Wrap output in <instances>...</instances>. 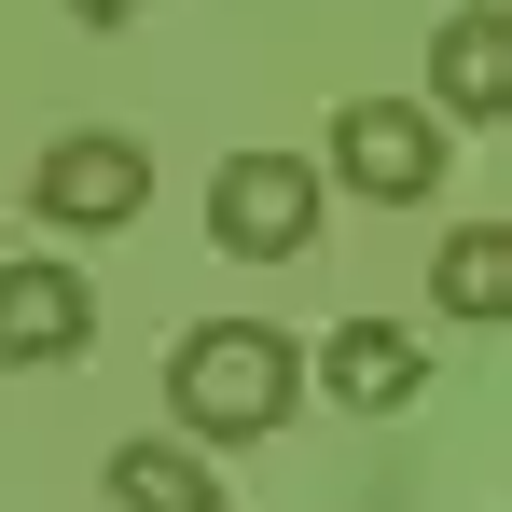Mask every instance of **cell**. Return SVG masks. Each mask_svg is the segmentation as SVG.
I'll return each instance as SVG.
<instances>
[{"mask_svg": "<svg viewBox=\"0 0 512 512\" xmlns=\"http://www.w3.org/2000/svg\"><path fill=\"white\" fill-rule=\"evenodd\" d=\"M429 97H443V125H499L512 111V0H457V14H443Z\"/></svg>", "mask_w": 512, "mask_h": 512, "instance_id": "obj_6", "label": "cell"}, {"mask_svg": "<svg viewBox=\"0 0 512 512\" xmlns=\"http://www.w3.org/2000/svg\"><path fill=\"white\" fill-rule=\"evenodd\" d=\"M333 180L360 208H429L443 194V111L429 97H346L333 111Z\"/></svg>", "mask_w": 512, "mask_h": 512, "instance_id": "obj_4", "label": "cell"}, {"mask_svg": "<svg viewBox=\"0 0 512 512\" xmlns=\"http://www.w3.org/2000/svg\"><path fill=\"white\" fill-rule=\"evenodd\" d=\"M97 346V291L84 263H0V374H56Z\"/></svg>", "mask_w": 512, "mask_h": 512, "instance_id": "obj_5", "label": "cell"}, {"mask_svg": "<svg viewBox=\"0 0 512 512\" xmlns=\"http://www.w3.org/2000/svg\"><path fill=\"white\" fill-rule=\"evenodd\" d=\"M111 512H222V471H208V443H111Z\"/></svg>", "mask_w": 512, "mask_h": 512, "instance_id": "obj_9", "label": "cell"}, {"mask_svg": "<svg viewBox=\"0 0 512 512\" xmlns=\"http://www.w3.org/2000/svg\"><path fill=\"white\" fill-rule=\"evenodd\" d=\"M319 388H333L346 416H402L429 388V346L402 333V319H333V346H319Z\"/></svg>", "mask_w": 512, "mask_h": 512, "instance_id": "obj_7", "label": "cell"}, {"mask_svg": "<svg viewBox=\"0 0 512 512\" xmlns=\"http://www.w3.org/2000/svg\"><path fill=\"white\" fill-rule=\"evenodd\" d=\"M70 28H125V14H153V0H56Z\"/></svg>", "mask_w": 512, "mask_h": 512, "instance_id": "obj_10", "label": "cell"}, {"mask_svg": "<svg viewBox=\"0 0 512 512\" xmlns=\"http://www.w3.org/2000/svg\"><path fill=\"white\" fill-rule=\"evenodd\" d=\"M319 208H333V180L305 167V153H222L208 167V250L291 263V250H319Z\"/></svg>", "mask_w": 512, "mask_h": 512, "instance_id": "obj_2", "label": "cell"}, {"mask_svg": "<svg viewBox=\"0 0 512 512\" xmlns=\"http://www.w3.org/2000/svg\"><path fill=\"white\" fill-rule=\"evenodd\" d=\"M429 305L471 319V333H499L512 319V222H457V236L429 250Z\"/></svg>", "mask_w": 512, "mask_h": 512, "instance_id": "obj_8", "label": "cell"}, {"mask_svg": "<svg viewBox=\"0 0 512 512\" xmlns=\"http://www.w3.org/2000/svg\"><path fill=\"white\" fill-rule=\"evenodd\" d=\"M291 388H305V360H291L277 319H208V333L167 346V416H180V443H208V457L291 429Z\"/></svg>", "mask_w": 512, "mask_h": 512, "instance_id": "obj_1", "label": "cell"}, {"mask_svg": "<svg viewBox=\"0 0 512 512\" xmlns=\"http://www.w3.org/2000/svg\"><path fill=\"white\" fill-rule=\"evenodd\" d=\"M28 208H42L56 236H125V222L153 208V139H125V125H70V139H42Z\"/></svg>", "mask_w": 512, "mask_h": 512, "instance_id": "obj_3", "label": "cell"}]
</instances>
